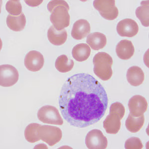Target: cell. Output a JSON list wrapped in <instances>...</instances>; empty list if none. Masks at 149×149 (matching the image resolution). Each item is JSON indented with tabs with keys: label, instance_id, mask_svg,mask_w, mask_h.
<instances>
[{
	"label": "cell",
	"instance_id": "6da1fadb",
	"mask_svg": "<svg viewBox=\"0 0 149 149\" xmlns=\"http://www.w3.org/2000/svg\"><path fill=\"white\" fill-rule=\"evenodd\" d=\"M107 92L92 75L79 73L66 80L59 105L63 118L71 125L85 128L100 120L108 106Z\"/></svg>",
	"mask_w": 149,
	"mask_h": 149
},
{
	"label": "cell",
	"instance_id": "7a4b0ae2",
	"mask_svg": "<svg viewBox=\"0 0 149 149\" xmlns=\"http://www.w3.org/2000/svg\"><path fill=\"white\" fill-rule=\"evenodd\" d=\"M48 10L51 13L50 20L53 26L57 31H63L69 26L70 15L69 6L65 1L55 0L49 2Z\"/></svg>",
	"mask_w": 149,
	"mask_h": 149
},
{
	"label": "cell",
	"instance_id": "3957f363",
	"mask_svg": "<svg viewBox=\"0 0 149 149\" xmlns=\"http://www.w3.org/2000/svg\"><path fill=\"white\" fill-rule=\"evenodd\" d=\"M93 72L95 74L104 81H108L111 78L113 72L112 65L113 59L107 53L98 52L93 57Z\"/></svg>",
	"mask_w": 149,
	"mask_h": 149
},
{
	"label": "cell",
	"instance_id": "277c9868",
	"mask_svg": "<svg viewBox=\"0 0 149 149\" xmlns=\"http://www.w3.org/2000/svg\"><path fill=\"white\" fill-rule=\"evenodd\" d=\"M37 133L40 140L50 146H53L61 140L62 132L59 128L52 126L40 125L37 128Z\"/></svg>",
	"mask_w": 149,
	"mask_h": 149
},
{
	"label": "cell",
	"instance_id": "5b68a950",
	"mask_svg": "<svg viewBox=\"0 0 149 149\" xmlns=\"http://www.w3.org/2000/svg\"><path fill=\"white\" fill-rule=\"evenodd\" d=\"M39 120L45 124L62 125L63 119L56 107L51 105H45L41 107L37 112Z\"/></svg>",
	"mask_w": 149,
	"mask_h": 149
},
{
	"label": "cell",
	"instance_id": "8992f818",
	"mask_svg": "<svg viewBox=\"0 0 149 149\" xmlns=\"http://www.w3.org/2000/svg\"><path fill=\"white\" fill-rule=\"evenodd\" d=\"M114 0L94 1L93 7L98 10L102 17L107 20H113L117 18L119 11Z\"/></svg>",
	"mask_w": 149,
	"mask_h": 149
},
{
	"label": "cell",
	"instance_id": "52a82bcc",
	"mask_svg": "<svg viewBox=\"0 0 149 149\" xmlns=\"http://www.w3.org/2000/svg\"><path fill=\"white\" fill-rule=\"evenodd\" d=\"M19 78V72L10 65L0 66V85L3 87L13 86L17 83Z\"/></svg>",
	"mask_w": 149,
	"mask_h": 149
},
{
	"label": "cell",
	"instance_id": "ba28073f",
	"mask_svg": "<svg viewBox=\"0 0 149 149\" xmlns=\"http://www.w3.org/2000/svg\"><path fill=\"white\" fill-rule=\"evenodd\" d=\"M85 143L87 148L90 149H105L108 144L107 137L98 129H93L88 132Z\"/></svg>",
	"mask_w": 149,
	"mask_h": 149
},
{
	"label": "cell",
	"instance_id": "9c48e42d",
	"mask_svg": "<svg viewBox=\"0 0 149 149\" xmlns=\"http://www.w3.org/2000/svg\"><path fill=\"white\" fill-rule=\"evenodd\" d=\"M44 64V57L38 51H29L24 58V65L30 71H39L42 68Z\"/></svg>",
	"mask_w": 149,
	"mask_h": 149
},
{
	"label": "cell",
	"instance_id": "30bf717a",
	"mask_svg": "<svg viewBox=\"0 0 149 149\" xmlns=\"http://www.w3.org/2000/svg\"><path fill=\"white\" fill-rule=\"evenodd\" d=\"M117 32L123 37H132L136 36L139 31L137 23L132 19H124L117 24Z\"/></svg>",
	"mask_w": 149,
	"mask_h": 149
},
{
	"label": "cell",
	"instance_id": "8fae6325",
	"mask_svg": "<svg viewBox=\"0 0 149 149\" xmlns=\"http://www.w3.org/2000/svg\"><path fill=\"white\" fill-rule=\"evenodd\" d=\"M128 107L130 113L135 117H139L143 115L147 109V102L144 97L140 95H135L130 99Z\"/></svg>",
	"mask_w": 149,
	"mask_h": 149
},
{
	"label": "cell",
	"instance_id": "7c38bea8",
	"mask_svg": "<svg viewBox=\"0 0 149 149\" xmlns=\"http://www.w3.org/2000/svg\"><path fill=\"white\" fill-rule=\"evenodd\" d=\"M91 31V26L88 21L81 19L77 20L73 24L71 36L73 38L80 40L88 36Z\"/></svg>",
	"mask_w": 149,
	"mask_h": 149
},
{
	"label": "cell",
	"instance_id": "4fadbf2b",
	"mask_svg": "<svg viewBox=\"0 0 149 149\" xmlns=\"http://www.w3.org/2000/svg\"><path fill=\"white\" fill-rule=\"evenodd\" d=\"M135 48L130 40L124 39L121 40L116 47V53L120 59L128 60L134 55Z\"/></svg>",
	"mask_w": 149,
	"mask_h": 149
},
{
	"label": "cell",
	"instance_id": "5bb4252c",
	"mask_svg": "<svg viewBox=\"0 0 149 149\" xmlns=\"http://www.w3.org/2000/svg\"><path fill=\"white\" fill-rule=\"evenodd\" d=\"M120 118L117 114L109 113L103 121V128L108 134H117L120 129Z\"/></svg>",
	"mask_w": 149,
	"mask_h": 149
},
{
	"label": "cell",
	"instance_id": "9a60e30c",
	"mask_svg": "<svg viewBox=\"0 0 149 149\" xmlns=\"http://www.w3.org/2000/svg\"><path fill=\"white\" fill-rule=\"evenodd\" d=\"M127 80L132 86H137L143 83L145 79L144 72L138 66H132L127 70Z\"/></svg>",
	"mask_w": 149,
	"mask_h": 149
},
{
	"label": "cell",
	"instance_id": "2e32d148",
	"mask_svg": "<svg viewBox=\"0 0 149 149\" xmlns=\"http://www.w3.org/2000/svg\"><path fill=\"white\" fill-rule=\"evenodd\" d=\"M86 43L92 49L98 50L102 49L107 45V37L100 32H95L88 34L86 38Z\"/></svg>",
	"mask_w": 149,
	"mask_h": 149
},
{
	"label": "cell",
	"instance_id": "e0dca14e",
	"mask_svg": "<svg viewBox=\"0 0 149 149\" xmlns=\"http://www.w3.org/2000/svg\"><path fill=\"white\" fill-rule=\"evenodd\" d=\"M47 37L51 43L56 46H60L66 42L68 34L65 29L57 31L52 26L48 30Z\"/></svg>",
	"mask_w": 149,
	"mask_h": 149
},
{
	"label": "cell",
	"instance_id": "ac0fdd59",
	"mask_svg": "<svg viewBox=\"0 0 149 149\" xmlns=\"http://www.w3.org/2000/svg\"><path fill=\"white\" fill-rule=\"evenodd\" d=\"M7 26L9 29L15 31H20L26 26V18L24 13L17 16L9 15L7 17Z\"/></svg>",
	"mask_w": 149,
	"mask_h": 149
},
{
	"label": "cell",
	"instance_id": "d6986e66",
	"mask_svg": "<svg viewBox=\"0 0 149 149\" xmlns=\"http://www.w3.org/2000/svg\"><path fill=\"white\" fill-rule=\"evenodd\" d=\"M91 53L90 46L86 43L77 44L73 47L72 56L78 62H83L88 59Z\"/></svg>",
	"mask_w": 149,
	"mask_h": 149
},
{
	"label": "cell",
	"instance_id": "ffe728a7",
	"mask_svg": "<svg viewBox=\"0 0 149 149\" xmlns=\"http://www.w3.org/2000/svg\"><path fill=\"white\" fill-rule=\"evenodd\" d=\"M145 122L144 115L139 117H135L130 113L126 120L125 125L127 130L132 132L136 133L140 130Z\"/></svg>",
	"mask_w": 149,
	"mask_h": 149
},
{
	"label": "cell",
	"instance_id": "44dd1931",
	"mask_svg": "<svg viewBox=\"0 0 149 149\" xmlns=\"http://www.w3.org/2000/svg\"><path fill=\"white\" fill-rule=\"evenodd\" d=\"M55 65L58 71L61 73H67L71 71L74 66V62L66 55H62L57 58Z\"/></svg>",
	"mask_w": 149,
	"mask_h": 149
},
{
	"label": "cell",
	"instance_id": "7402d4cb",
	"mask_svg": "<svg viewBox=\"0 0 149 149\" xmlns=\"http://www.w3.org/2000/svg\"><path fill=\"white\" fill-rule=\"evenodd\" d=\"M149 1H144L141 2V6L136 10V15L140 20L141 24L145 27L149 25Z\"/></svg>",
	"mask_w": 149,
	"mask_h": 149
},
{
	"label": "cell",
	"instance_id": "603a6c76",
	"mask_svg": "<svg viewBox=\"0 0 149 149\" xmlns=\"http://www.w3.org/2000/svg\"><path fill=\"white\" fill-rule=\"evenodd\" d=\"M39 125V124L32 123L29 124L26 127L24 130V136L29 142L34 143L40 140L37 133V128Z\"/></svg>",
	"mask_w": 149,
	"mask_h": 149
},
{
	"label": "cell",
	"instance_id": "cb8c5ba5",
	"mask_svg": "<svg viewBox=\"0 0 149 149\" xmlns=\"http://www.w3.org/2000/svg\"><path fill=\"white\" fill-rule=\"evenodd\" d=\"M6 9L10 15L17 16L22 14V6L18 0H10L7 2Z\"/></svg>",
	"mask_w": 149,
	"mask_h": 149
},
{
	"label": "cell",
	"instance_id": "d4e9b609",
	"mask_svg": "<svg viewBox=\"0 0 149 149\" xmlns=\"http://www.w3.org/2000/svg\"><path fill=\"white\" fill-rule=\"evenodd\" d=\"M143 145L140 139L137 137H131L127 139L125 143V148L127 149H141Z\"/></svg>",
	"mask_w": 149,
	"mask_h": 149
},
{
	"label": "cell",
	"instance_id": "484cf974",
	"mask_svg": "<svg viewBox=\"0 0 149 149\" xmlns=\"http://www.w3.org/2000/svg\"><path fill=\"white\" fill-rule=\"evenodd\" d=\"M125 107L122 103L116 102L112 104L110 107L109 113H114L118 115L121 120L125 115Z\"/></svg>",
	"mask_w": 149,
	"mask_h": 149
}]
</instances>
